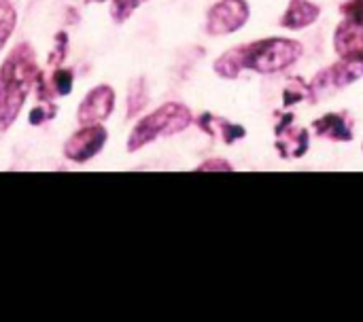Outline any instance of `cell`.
I'll return each mask as SVG.
<instances>
[{"label":"cell","mask_w":363,"mask_h":322,"mask_svg":"<svg viewBox=\"0 0 363 322\" xmlns=\"http://www.w3.org/2000/svg\"><path fill=\"white\" fill-rule=\"evenodd\" d=\"M321 15L319 4H313L311 0H291L285 15L281 17V25L289 30H302L315 23Z\"/></svg>","instance_id":"cell-11"},{"label":"cell","mask_w":363,"mask_h":322,"mask_svg":"<svg viewBox=\"0 0 363 322\" xmlns=\"http://www.w3.org/2000/svg\"><path fill=\"white\" fill-rule=\"evenodd\" d=\"M55 113H47V110H43V108H36V110H32V115H30V123H34V125H38L40 121H45V119H49V117H53Z\"/></svg>","instance_id":"cell-19"},{"label":"cell","mask_w":363,"mask_h":322,"mask_svg":"<svg viewBox=\"0 0 363 322\" xmlns=\"http://www.w3.org/2000/svg\"><path fill=\"white\" fill-rule=\"evenodd\" d=\"M291 121H294V117L287 115L277 127V149H279L281 157H285V159L302 157L308 151V142H311L308 130L294 127V125H289Z\"/></svg>","instance_id":"cell-9"},{"label":"cell","mask_w":363,"mask_h":322,"mask_svg":"<svg viewBox=\"0 0 363 322\" xmlns=\"http://www.w3.org/2000/svg\"><path fill=\"white\" fill-rule=\"evenodd\" d=\"M302 100H313V87L308 83H304L302 79L289 81L285 91H283V104L291 106V104H298Z\"/></svg>","instance_id":"cell-14"},{"label":"cell","mask_w":363,"mask_h":322,"mask_svg":"<svg viewBox=\"0 0 363 322\" xmlns=\"http://www.w3.org/2000/svg\"><path fill=\"white\" fill-rule=\"evenodd\" d=\"M302 55V45L291 38H264L249 45H238L225 51L215 62V72L223 79H236L245 68L262 74H272L289 68Z\"/></svg>","instance_id":"cell-1"},{"label":"cell","mask_w":363,"mask_h":322,"mask_svg":"<svg viewBox=\"0 0 363 322\" xmlns=\"http://www.w3.org/2000/svg\"><path fill=\"white\" fill-rule=\"evenodd\" d=\"M96 2H102V0H96Z\"/></svg>","instance_id":"cell-21"},{"label":"cell","mask_w":363,"mask_h":322,"mask_svg":"<svg viewBox=\"0 0 363 322\" xmlns=\"http://www.w3.org/2000/svg\"><path fill=\"white\" fill-rule=\"evenodd\" d=\"M345 19L336 28L334 34V49L338 55H347L363 49V4L362 2H347L342 4Z\"/></svg>","instance_id":"cell-5"},{"label":"cell","mask_w":363,"mask_h":322,"mask_svg":"<svg viewBox=\"0 0 363 322\" xmlns=\"http://www.w3.org/2000/svg\"><path fill=\"white\" fill-rule=\"evenodd\" d=\"M363 76V49L340 55V62L321 70L313 85L317 87H347Z\"/></svg>","instance_id":"cell-7"},{"label":"cell","mask_w":363,"mask_h":322,"mask_svg":"<svg viewBox=\"0 0 363 322\" xmlns=\"http://www.w3.org/2000/svg\"><path fill=\"white\" fill-rule=\"evenodd\" d=\"M15 25H17V11L9 0H0V51L9 42Z\"/></svg>","instance_id":"cell-13"},{"label":"cell","mask_w":363,"mask_h":322,"mask_svg":"<svg viewBox=\"0 0 363 322\" xmlns=\"http://www.w3.org/2000/svg\"><path fill=\"white\" fill-rule=\"evenodd\" d=\"M36 74L34 49L28 42H19L0 66V132H6L17 121Z\"/></svg>","instance_id":"cell-2"},{"label":"cell","mask_w":363,"mask_h":322,"mask_svg":"<svg viewBox=\"0 0 363 322\" xmlns=\"http://www.w3.org/2000/svg\"><path fill=\"white\" fill-rule=\"evenodd\" d=\"M198 125H200L206 134L219 136L225 144H232V142H236V140H240V138L247 136V130H245L242 125H234V123H230L228 119L215 117V115H211V113L202 115V117L198 119Z\"/></svg>","instance_id":"cell-12"},{"label":"cell","mask_w":363,"mask_h":322,"mask_svg":"<svg viewBox=\"0 0 363 322\" xmlns=\"http://www.w3.org/2000/svg\"><path fill=\"white\" fill-rule=\"evenodd\" d=\"M249 19L247 0H221L206 15V32L211 36H223L240 30Z\"/></svg>","instance_id":"cell-4"},{"label":"cell","mask_w":363,"mask_h":322,"mask_svg":"<svg viewBox=\"0 0 363 322\" xmlns=\"http://www.w3.org/2000/svg\"><path fill=\"white\" fill-rule=\"evenodd\" d=\"M143 2H147V0H113L111 2V17H113V21L123 23Z\"/></svg>","instance_id":"cell-16"},{"label":"cell","mask_w":363,"mask_h":322,"mask_svg":"<svg viewBox=\"0 0 363 322\" xmlns=\"http://www.w3.org/2000/svg\"><path fill=\"white\" fill-rule=\"evenodd\" d=\"M191 121H194V117L187 106H183L179 102H168L136 123V127L132 130V134L128 138V151L136 153L162 136H174V134L187 130L191 125Z\"/></svg>","instance_id":"cell-3"},{"label":"cell","mask_w":363,"mask_h":322,"mask_svg":"<svg viewBox=\"0 0 363 322\" xmlns=\"http://www.w3.org/2000/svg\"><path fill=\"white\" fill-rule=\"evenodd\" d=\"M147 104V89H145V81L138 79L130 85V96H128V117L138 115Z\"/></svg>","instance_id":"cell-15"},{"label":"cell","mask_w":363,"mask_h":322,"mask_svg":"<svg viewBox=\"0 0 363 322\" xmlns=\"http://www.w3.org/2000/svg\"><path fill=\"white\" fill-rule=\"evenodd\" d=\"M355 2H362V4H363V0H355Z\"/></svg>","instance_id":"cell-20"},{"label":"cell","mask_w":363,"mask_h":322,"mask_svg":"<svg viewBox=\"0 0 363 322\" xmlns=\"http://www.w3.org/2000/svg\"><path fill=\"white\" fill-rule=\"evenodd\" d=\"M106 138H108V132L100 123L83 125L64 144V155L66 159L74 163H85L102 151V146L106 144Z\"/></svg>","instance_id":"cell-6"},{"label":"cell","mask_w":363,"mask_h":322,"mask_svg":"<svg viewBox=\"0 0 363 322\" xmlns=\"http://www.w3.org/2000/svg\"><path fill=\"white\" fill-rule=\"evenodd\" d=\"M49 83H51V89H53L55 96H68L72 91V70L57 68Z\"/></svg>","instance_id":"cell-17"},{"label":"cell","mask_w":363,"mask_h":322,"mask_svg":"<svg viewBox=\"0 0 363 322\" xmlns=\"http://www.w3.org/2000/svg\"><path fill=\"white\" fill-rule=\"evenodd\" d=\"M315 134L336 142L353 140V121L347 113H330L315 121Z\"/></svg>","instance_id":"cell-10"},{"label":"cell","mask_w":363,"mask_h":322,"mask_svg":"<svg viewBox=\"0 0 363 322\" xmlns=\"http://www.w3.org/2000/svg\"><path fill=\"white\" fill-rule=\"evenodd\" d=\"M200 172H211V170H223V172H232L234 168L228 163V161H223V159H208V161H204L200 168H198Z\"/></svg>","instance_id":"cell-18"},{"label":"cell","mask_w":363,"mask_h":322,"mask_svg":"<svg viewBox=\"0 0 363 322\" xmlns=\"http://www.w3.org/2000/svg\"><path fill=\"white\" fill-rule=\"evenodd\" d=\"M115 108V91L108 85H98L94 87L85 100L79 104L77 119L81 125H91V123H102L104 119L111 117Z\"/></svg>","instance_id":"cell-8"}]
</instances>
